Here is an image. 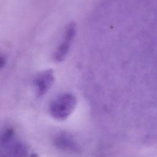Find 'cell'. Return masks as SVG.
<instances>
[{
	"instance_id": "obj_1",
	"label": "cell",
	"mask_w": 157,
	"mask_h": 157,
	"mask_svg": "<svg viewBox=\"0 0 157 157\" xmlns=\"http://www.w3.org/2000/svg\"><path fill=\"white\" fill-rule=\"evenodd\" d=\"M77 105L75 96L70 93L61 94L55 99L50 105V113L58 120H64L74 111Z\"/></svg>"
},
{
	"instance_id": "obj_2",
	"label": "cell",
	"mask_w": 157,
	"mask_h": 157,
	"mask_svg": "<svg viewBox=\"0 0 157 157\" xmlns=\"http://www.w3.org/2000/svg\"><path fill=\"white\" fill-rule=\"evenodd\" d=\"M76 33V25L74 23H69L66 28L64 37L61 44L54 53L53 58L56 62L64 59L69 50L72 41Z\"/></svg>"
},
{
	"instance_id": "obj_3",
	"label": "cell",
	"mask_w": 157,
	"mask_h": 157,
	"mask_svg": "<svg viewBox=\"0 0 157 157\" xmlns=\"http://www.w3.org/2000/svg\"><path fill=\"white\" fill-rule=\"evenodd\" d=\"M54 78L53 71L52 69L42 72L35 78L34 83L38 97L43 96L48 91L53 85Z\"/></svg>"
},
{
	"instance_id": "obj_4",
	"label": "cell",
	"mask_w": 157,
	"mask_h": 157,
	"mask_svg": "<svg viewBox=\"0 0 157 157\" xmlns=\"http://www.w3.org/2000/svg\"><path fill=\"white\" fill-rule=\"evenodd\" d=\"M53 143L55 146L62 150L72 152H78L80 151L78 144L72 136L65 132L57 134L53 139Z\"/></svg>"
},
{
	"instance_id": "obj_5",
	"label": "cell",
	"mask_w": 157,
	"mask_h": 157,
	"mask_svg": "<svg viewBox=\"0 0 157 157\" xmlns=\"http://www.w3.org/2000/svg\"><path fill=\"white\" fill-rule=\"evenodd\" d=\"M8 155L15 156H25L28 155V149L25 144L15 139L6 146L2 147Z\"/></svg>"
},
{
	"instance_id": "obj_6",
	"label": "cell",
	"mask_w": 157,
	"mask_h": 157,
	"mask_svg": "<svg viewBox=\"0 0 157 157\" xmlns=\"http://www.w3.org/2000/svg\"><path fill=\"white\" fill-rule=\"evenodd\" d=\"M15 134L14 129L12 128L7 127L5 128L1 134V147L7 145L9 143L15 139Z\"/></svg>"
},
{
	"instance_id": "obj_7",
	"label": "cell",
	"mask_w": 157,
	"mask_h": 157,
	"mask_svg": "<svg viewBox=\"0 0 157 157\" xmlns=\"http://www.w3.org/2000/svg\"><path fill=\"white\" fill-rule=\"evenodd\" d=\"M6 63V59L5 56L1 55V68H3Z\"/></svg>"
}]
</instances>
